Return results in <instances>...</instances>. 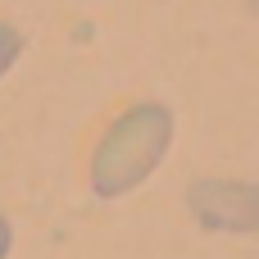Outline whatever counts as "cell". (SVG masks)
Here are the masks:
<instances>
[{
	"label": "cell",
	"mask_w": 259,
	"mask_h": 259,
	"mask_svg": "<svg viewBox=\"0 0 259 259\" xmlns=\"http://www.w3.org/2000/svg\"><path fill=\"white\" fill-rule=\"evenodd\" d=\"M18 55H23V32H18L14 23H5V18H0V77L18 64Z\"/></svg>",
	"instance_id": "3957f363"
},
{
	"label": "cell",
	"mask_w": 259,
	"mask_h": 259,
	"mask_svg": "<svg viewBox=\"0 0 259 259\" xmlns=\"http://www.w3.org/2000/svg\"><path fill=\"white\" fill-rule=\"evenodd\" d=\"M9 250H14V228H9V219L0 214V259H9Z\"/></svg>",
	"instance_id": "277c9868"
},
{
	"label": "cell",
	"mask_w": 259,
	"mask_h": 259,
	"mask_svg": "<svg viewBox=\"0 0 259 259\" xmlns=\"http://www.w3.org/2000/svg\"><path fill=\"white\" fill-rule=\"evenodd\" d=\"M168 146H173V109L159 100L127 105L100 132V141L91 150V168H87L91 191L100 200H118V196L137 191L164 164Z\"/></svg>",
	"instance_id": "6da1fadb"
},
{
	"label": "cell",
	"mask_w": 259,
	"mask_h": 259,
	"mask_svg": "<svg viewBox=\"0 0 259 259\" xmlns=\"http://www.w3.org/2000/svg\"><path fill=\"white\" fill-rule=\"evenodd\" d=\"M191 205L209 228L228 232H250L259 219V196L250 182H200L191 191Z\"/></svg>",
	"instance_id": "7a4b0ae2"
}]
</instances>
